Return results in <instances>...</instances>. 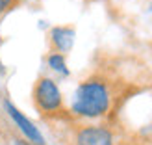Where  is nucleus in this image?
<instances>
[{
	"label": "nucleus",
	"mask_w": 152,
	"mask_h": 145,
	"mask_svg": "<svg viewBox=\"0 0 152 145\" xmlns=\"http://www.w3.org/2000/svg\"><path fill=\"white\" fill-rule=\"evenodd\" d=\"M13 143H15V145H32L30 141H26L24 138H15V140H13Z\"/></svg>",
	"instance_id": "obj_8"
},
{
	"label": "nucleus",
	"mask_w": 152,
	"mask_h": 145,
	"mask_svg": "<svg viewBox=\"0 0 152 145\" xmlns=\"http://www.w3.org/2000/svg\"><path fill=\"white\" fill-rule=\"evenodd\" d=\"M76 32L72 26H54L48 32V43H50V52H58V54H67L71 52L74 45Z\"/></svg>",
	"instance_id": "obj_5"
},
{
	"label": "nucleus",
	"mask_w": 152,
	"mask_h": 145,
	"mask_svg": "<svg viewBox=\"0 0 152 145\" xmlns=\"http://www.w3.org/2000/svg\"><path fill=\"white\" fill-rule=\"evenodd\" d=\"M4 110L7 112V116L11 117V121L15 125H17V128L20 130V134L24 136V140L30 141L32 145H47L45 143V138L43 134L39 132V128H37L32 121H30L24 113H22L17 106H13V102L10 101H4Z\"/></svg>",
	"instance_id": "obj_4"
},
{
	"label": "nucleus",
	"mask_w": 152,
	"mask_h": 145,
	"mask_svg": "<svg viewBox=\"0 0 152 145\" xmlns=\"http://www.w3.org/2000/svg\"><path fill=\"white\" fill-rule=\"evenodd\" d=\"M74 145H115V134L104 125H82L74 130Z\"/></svg>",
	"instance_id": "obj_3"
},
{
	"label": "nucleus",
	"mask_w": 152,
	"mask_h": 145,
	"mask_svg": "<svg viewBox=\"0 0 152 145\" xmlns=\"http://www.w3.org/2000/svg\"><path fill=\"white\" fill-rule=\"evenodd\" d=\"M32 101L43 117H63L65 101L58 82L52 76H39L32 88Z\"/></svg>",
	"instance_id": "obj_2"
},
{
	"label": "nucleus",
	"mask_w": 152,
	"mask_h": 145,
	"mask_svg": "<svg viewBox=\"0 0 152 145\" xmlns=\"http://www.w3.org/2000/svg\"><path fill=\"white\" fill-rule=\"evenodd\" d=\"M0 73H2V63H0Z\"/></svg>",
	"instance_id": "obj_10"
},
{
	"label": "nucleus",
	"mask_w": 152,
	"mask_h": 145,
	"mask_svg": "<svg viewBox=\"0 0 152 145\" xmlns=\"http://www.w3.org/2000/svg\"><path fill=\"white\" fill-rule=\"evenodd\" d=\"M117 88L108 74L95 73L82 80L71 102V113L80 119L106 117L115 106Z\"/></svg>",
	"instance_id": "obj_1"
},
{
	"label": "nucleus",
	"mask_w": 152,
	"mask_h": 145,
	"mask_svg": "<svg viewBox=\"0 0 152 145\" xmlns=\"http://www.w3.org/2000/svg\"><path fill=\"white\" fill-rule=\"evenodd\" d=\"M20 2L22 0H0V19H2L4 15H7L10 11H13Z\"/></svg>",
	"instance_id": "obj_7"
},
{
	"label": "nucleus",
	"mask_w": 152,
	"mask_h": 145,
	"mask_svg": "<svg viewBox=\"0 0 152 145\" xmlns=\"http://www.w3.org/2000/svg\"><path fill=\"white\" fill-rule=\"evenodd\" d=\"M47 63L52 71L56 73H61L63 76L69 74V69H67V60L63 54H58V52H50V54L47 56Z\"/></svg>",
	"instance_id": "obj_6"
},
{
	"label": "nucleus",
	"mask_w": 152,
	"mask_h": 145,
	"mask_svg": "<svg viewBox=\"0 0 152 145\" xmlns=\"http://www.w3.org/2000/svg\"><path fill=\"white\" fill-rule=\"evenodd\" d=\"M148 11L152 13V0H150V2H148Z\"/></svg>",
	"instance_id": "obj_9"
}]
</instances>
